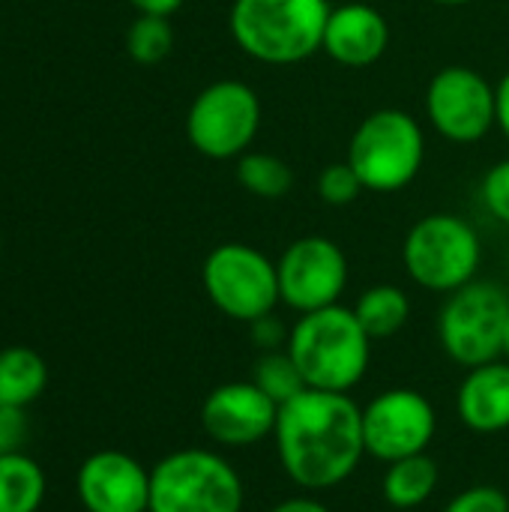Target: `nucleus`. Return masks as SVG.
I'll list each match as a JSON object with an SVG mask.
<instances>
[{
    "label": "nucleus",
    "mask_w": 509,
    "mask_h": 512,
    "mask_svg": "<svg viewBox=\"0 0 509 512\" xmlns=\"http://www.w3.org/2000/svg\"><path fill=\"white\" fill-rule=\"evenodd\" d=\"M201 282L210 303L231 321L252 324L282 303L276 261L246 243L216 246L204 258Z\"/></svg>",
    "instance_id": "obj_8"
},
{
    "label": "nucleus",
    "mask_w": 509,
    "mask_h": 512,
    "mask_svg": "<svg viewBox=\"0 0 509 512\" xmlns=\"http://www.w3.org/2000/svg\"><path fill=\"white\" fill-rule=\"evenodd\" d=\"M285 351L297 363L309 390L351 393L369 372L372 339L354 309L336 303L300 315L288 333Z\"/></svg>",
    "instance_id": "obj_2"
},
{
    "label": "nucleus",
    "mask_w": 509,
    "mask_h": 512,
    "mask_svg": "<svg viewBox=\"0 0 509 512\" xmlns=\"http://www.w3.org/2000/svg\"><path fill=\"white\" fill-rule=\"evenodd\" d=\"M237 468L201 447L177 450L150 468V512H243Z\"/></svg>",
    "instance_id": "obj_4"
},
{
    "label": "nucleus",
    "mask_w": 509,
    "mask_h": 512,
    "mask_svg": "<svg viewBox=\"0 0 509 512\" xmlns=\"http://www.w3.org/2000/svg\"><path fill=\"white\" fill-rule=\"evenodd\" d=\"M387 45H390V24L375 6L354 0L330 9L324 42H321V51H327L330 60L348 69H363L378 63Z\"/></svg>",
    "instance_id": "obj_15"
},
{
    "label": "nucleus",
    "mask_w": 509,
    "mask_h": 512,
    "mask_svg": "<svg viewBox=\"0 0 509 512\" xmlns=\"http://www.w3.org/2000/svg\"><path fill=\"white\" fill-rule=\"evenodd\" d=\"M509 318L507 291L495 282H468L447 294L438 315V339L444 354L465 366H483L504 357V330Z\"/></svg>",
    "instance_id": "obj_7"
},
{
    "label": "nucleus",
    "mask_w": 509,
    "mask_h": 512,
    "mask_svg": "<svg viewBox=\"0 0 509 512\" xmlns=\"http://www.w3.org/2000/svg\"><path fill=\"white\" fill-rule=\"evenodd\" d=\"M252 381L282 408L285 402H291L294 396H300L306 387L297 363L291 360L288 351H264V357L255 363V375Z\"/></svg>",
    "instance_id": "obj_22"
},
{
    "label": "nucleus",
    "mask_w": 509,
    "mask_h": 512,
    "mask_svg": "<svg viewBox=\"0 0 509 512\" xmlns=\"http://www.w3.org/2000/svg\"><path fill=\"white\" fill-rule=\"evenodd\" d=\"M444 512H509V498L498 486H471L459 492Z\"/></svg>",
    "instance_id": "obj_26"
},
{
    "label": "nucleus",
    "mask_w": 509,
    "mask_h": 512,
    "mask_svg": "<svg viewBox=\"0 0 509 512\" xmlns=\"http://www.w3.org/2000/svg\"><path fill=\"white\" fill-rule=\"evenodd\" d=\"M426 138L402 108L372 111L351 135L348 162L369 192H399L423 168Z\"/></svg>",
    "instance_id": "obj_5"
},
{
    "label": "nucleus",
    "mask_w": 509,
    "mask_h": 512,
    "mask_svg": "<svg viewBox=\"0 0 509 512\" xmlns=\"http://www.w3.org/2000/svg\"><path fill=\"white\" fill-rule=\"evenodd\" d=\"M237 183L255 195V198H267V201H276V198H285L294 186V171L285 159L273 156V153H261V150H246L240 159H237Z\"/></svg>",
    "instance_id": "obj_21"
},
{
    "label": "nucleus",
    "mask_w": 509,
    "mask_h": 512,
    "mask_svg": "<svg viewBox=\"0 0 509 512\" xmlns=\"http://www.w3.org/2000/svg\"><path fill=\"white\" fill-rule=\"evenodd\" d=\"M354 315L372 342L396 336L411 318V297L399 285H372L354 303Z\"/></svg>",
    "instance_id": "obj_20"
},
{
    "label": "nucleus",
    "mask_w": 509,
    "mask_h": 512,
    "mask_svg": "<svg viewBox=\"0 0 509 512\" xmlns=\"http://www.w3.org/2000/svg\"><path fill=\"white\" fill-rule=\"evenodd\" d=\"M480 198H483V207L498 219L509 225V159L495 162L483 183H480Z\"/></svg>",
    "instance_id": "obj_25"
},
{
    "label": "nucleus",
    "mask_w": 509,
    "mask_h": 512,
    "mask_svg": "<svg viewBox=\"0 0 509 512\" xmlns=\"http://www.w3.org/2000/svg\"><path fill=\"white\" fill-rule=\"evenodd\" d=\"M249 327H252V342L261 351H279L282 342L288 345V330H285V324L273 312L264 315V318H258V321H252Z\"/></svg>",
    "instance_id": "obj_28"
},
{
    "label": "nucleus",
    "mask_w": 509,
    "mask_h": 512,
    "mask_svg": "<svg viewBox=\"0 0 509 512\" xmlns=\"http://www.w3.org/2000/svg\"><path fill=\"white\" fill-rule=\"evenodd\" d=\"M0 249H3V243H0Z\"/></svg>",
    "instance_id": "obj_34"
},
{
    "label": "nucleus",
    "mask_w": 509,
    "mask_h": 512,
    "mask_svg": "<svg viewBox=\"0 0 509 512\" xmlns=\"http://www.w3.org/2000/svg\"><path fill=\"white\" fill-rule=\"evenodd\" d=\"M459 420L477 435H501L509 429V363L492 360L468 369L456 390Z\"/></svg>",
    "instance_id": "obj_16"
},
{
    "label": "nucleus",
    "mask_w": 509,
    "mask_h": 512,
    "mask_svg": "<svg viewBox=\"0 0 509 512\" xmlns=\"http://www.w3.org/2000/svg\"><path fill=\"white\" fill-rule=\"evenodd\" d=\"M273 441L294 486L306 492L336 489L366 456L363 408L348 393L303 390L279 408Z\"/></svg>",
    "instance_id": "obj_1"
},
{
    "label": "nucleus",
    "mask_w": 509,
    "mask_h": 512,
    "mask_svg": "<svg viewBox=\"0 0 509 512\" xmlns=\"http://www.w3.org/2000/svg\"><path fill=\"white\" fill-rule=\"evenodd\" d=\"M261 126L258 93L234 78L207 84L186 114V138L207 159H240Z\"/></svg>",
    "instance_id": "obj_9"
},
{
    "label": "nucleus",
    "mask_w": 509,
    "mask_h": 512,
    "mask_svg": "<svg viewBox=\"0 0 509 512\" xmlns=\"http://www.w3.org/2000/svg\"><path fill=\"white\" fill-rule=\"evenodd\" d=\"M270 512H330V507L321 504V501L312 498V495H294V498L276 504Z\"/></svg>",
    "instance_id": "obj_30"
},
{
    "label": "nucleus",
    "mask_w": 509,
    "mask_h": 512,
    "mask_svg": "<svg viewBox=\"0 0 509 512\" xmlns=\"http://www.w3.org/2000/svg\"><path fill=\"white\" fill-rule=\"evenodd\" d=\"M327 0H234L228 30L237 48L270 66H291L321 51Z\"/></svg>",
    "instance_id": "obj_3"
},
{
    "label": "nucleus",
    "mask_w": 509,
    "mask_h": 512,
    "mask_svg": "<svg viewBox=\"0 0 509 512\" xmlns=\"http://www.w3.org/2000/svg\"><path fill=\"white\" fill-rule=\"evenodd\" d=\"M129 3L138 9V15H162V18H171L183 6V0H129Z\"/></svg>",
    "instance_id": "obj_31"
},
{
    "label": "nucleus",
    "mask_w": 509,
    "mask_h": 512,
    "mask_svg": "<svg viewBox=\"0 0 509 512\" xmlns=\"http://www.w3.org/2000/svg\"><path fill=\"white\" fill-rule=\"evenodd\" d=\"M75 492L87 512H150V471L123 450H99L81 462Z\"/></svg>",
    "instance_id": "obj_14"
},
{
    "label": "nucleus",
    "mask_w": 509,
    "mask_h": 512,
    "mask_svg": "<svg viewBox=\"0 0 509 512\" xmlns=\"http://www.w3.org/2000/svg\"><path fill=\"white\" fill-rule=\"evenodd\" d=\"M504 357H507V363H509V318H507V330H504Z\"/></svg>",
    "instance_id": "obj_33"
},
{
    "label": "nucleus",
    "mask_w": 509,
    "mask_h": 512,
    "mask_svg": "<svg viewBox=\"0 0 509 512\" xmlns=\"http://www.w3.org/2000/svg\"><path fill=\"white\" fill-rule=\"evenodd\" d=\"M438 480H441L438 462L429 453H417V456H408V459L387 465L384 480H381V492L393 510H417L435 495Z\"/></svg>",
    "instance_id": "obj_17"
},
{
    "label": "nucleus",
    "mask_w": 509,
    "mask_h": 512,
    "mask_svg": "<svg viewBox=\"0 0 509 512\" xmlns=\"http://www.w3.org/2000/svg\"><path fill=\"white\" fill-rule=\"evenodd\" d=\"M495 126L509 138V72L495 84Z\"/></svg>",
    "instance_id": "obj_29"
},
{
    "label": "nucleus",
    "mask_w": 509,
    "mask_h": 512,
    "mask_svg": "<svg viewBox=\"0 0 509 512\" xmlns=\"http://www.w3.org/2000/svg\"><path fill=\"white\" fill-rule=\"evenodd\" d=\"M438 432L435 405L411 387L378 393L363 408L366 456L390 465L417 453H426Z\"/></svg>",
    "instance_id": "obj_10"
},
{
    "label": "nucleus",
    "mask_w": 509,
    "mask_h": 512,
    "mask_svg": "<svg viewBox=\"0 0 509 512\" xmlns=\"http://www.w3.org/2000/svg\"><path fill=\"white\" fill-rule=\"evenodd\" d=\"M279 420V405L255 381L219 384L207 393L201 405L204 435L228 450L255 447L273 435Z\"/></svg>",
    "instance_id": "obj_13"
},
{
    "label": "nucleus",
    "mask_w": 509,
    "mask_h": 512,
    "mask_svg": "<svg viewBox=\"0 0 509 512\" xmlns=\"http://www.w3.org/2000/svg\"><path fill=\"white\" fill-rule=\"evenodd\" d=\"M45 471L27 453L0 456V512H39L45 501Z\"/></svg>",
    "instance_id": "obj_19"
},
{
    "label": "nucleus",
    "mask_w": 509,
    "mask_h": 512,
    "mask_svg": "<svg viewBox=\"0 0 509 512\" xmlns=\"http://www.w3.org/2000/svg\"><path fill=\"white\" fill-rule=\"evenodd\" d=\"M432 3H441V6H465V3H474V0H432Z\"/></svg>",
    "instance_id": "obj_32"
},
{
    "label": "nucleus",
    "mask_w": 509,
    "mask_h": 512,
    "mask_svg": "<svg viewBox=\"0 0 509 512\" xmlns=\"http://www.w3.org/2000/svg\"><path fill=\"white\" fill-rule=\"evenodd\" d=\"M24 411L21 408H9L0 402V456L3 453H15L18 444L24 441Z\"/></svg>",
    "instance_id": "obj_27"
},
{
    "label": "nucleus",
    "mask_w": 509,
    "mask_h": 512,
    "mask_svg": "<svg viewBox=\"0 0 509 512\" xmlns=\"http://www.w3.org/2000/svg\"><path fill=\"white\" fill-rule=\"evenodd\" d=\"M279 300L306 315L336 306L348 285V258L330 237L309 234L294 240L276 261Z\"/></svg>",
    "instance_id": "obj_11"
},
{
    "label": "nucleus",
    "mask_w": 509,
    "mask_h": 512,
    "mask_svg": "<svg viewBox=\"0 0 509 512\" xmlns=\"http://www.w3.org/2000/svg\"><path fill=\"white\" fill-rule=\"evenodd\" d=\"M363 180L357 177V171L351 168V162H330L321 174H318V195L321 201L333 204V207H345L351 201L360 198L363 192Z\"/></svg>",
    "instance_id": "obj_24"
},
{
    "label": "nucleus",
    "mask_w": 509,
    "mask_h": 512,
    "mask_svg": "<svg viewBox=\"0 0 509 512\" xmlns=\"http://www.w3.org/2000/svg\"><path fill=\"white\" fill-rule=\"evenodd\" d=\"M171 48H174V30L171 21L162 15H138L126 30V51L135 63L153 66L165 60Z\"/></svg>",
    "instance_id": "obj_23"
},
{
    "label": "nucleus",
    "mask_w": 509,
    "mask_h": 512,
    "mask_svg": "<svg viewBox=\"0 0 509 512\" xmlns=\"http://www.w3.org/2000/svg\"><path fill=\"white\" fill-rule=\"evenodd\" d=\"M426 117L453 144H474L495 126V87L471 66H444L426 87Z\"/></svg>",
    "instance_id": "obj_12"
},
{
    "label": "nucleus",
    "mask_w": 509,
    "mask_h": 512,
    "mask_svg": "<svg viewBox=\"0 0 509 512\" xmlns=\"http://www.w3.org/2000/svg\"><path fill=\"white\" fill-rule=\"evenodd\" d=\"M483 261V243L471 222L456 213H429L411 225L402 264L408 276L438 294H453L474 282Z\"/></svg>",
    "instance_id": "obj_6"
},
{
    "label": "nucleus",
    "mask_w": 509,
    "mask_h": 512,
    "mask_svg": "<svg viewBox=\"0 0 509 512\" xmlns=\"http://www.w3.org/2000/svg\"><path fill=\"white\" fill-rule=\"evenodd\" d=\"M48 384L45 360L24 345H12L0 351V402L9 408L33 405Z\"/></svg>",
    "instance_id": "obj_18"
}]
</instances>
